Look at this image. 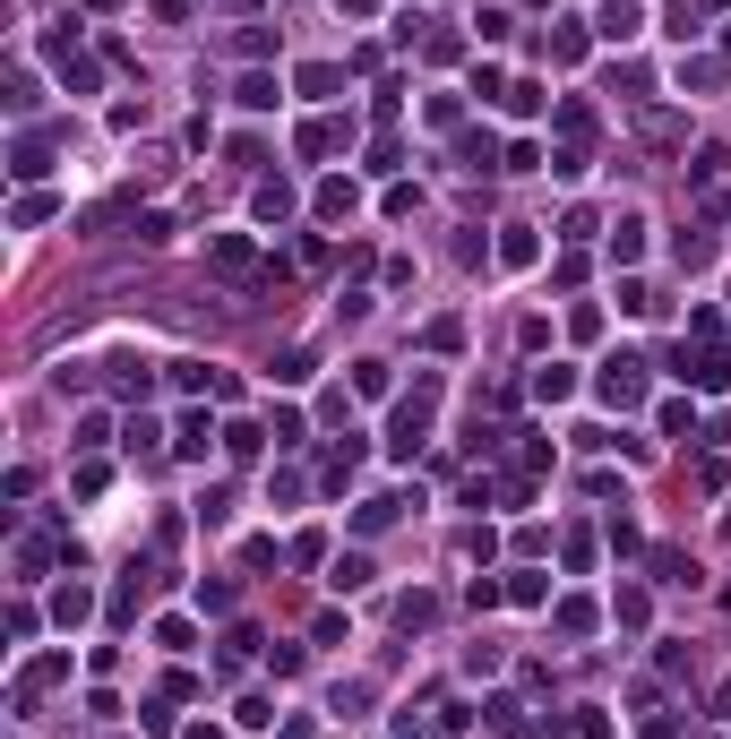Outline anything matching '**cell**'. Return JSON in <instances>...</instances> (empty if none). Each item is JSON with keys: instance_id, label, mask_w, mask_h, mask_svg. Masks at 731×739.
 Wrapping results in <instances>:
<instances>
[{"instance_id": "obj_11", "label": "cell", "mask_w": 731, "mask_h": 739, "mask_svg": "<svg viewBox=\"0 0 731 739\" xmlns=\"http://www.w3.org/2000/svg\"><path fill=\"white\" fill-rule=\"evenodd\" d=\"M224 447H233V456H241V465H250V456H258V447H267V430H258V422H233V430H224Z\"/></svg>"}, {"instance_id": "obj_12", "label": "cell", "mask_w": 731, "mask_h": 739, "mask_svg": "<svg viewBox=\"0 0 731 739\" xmlns=\"http://www.w3.org/2000/svg\"><path fill=\"white\" fill-rule=\"evenodd\" d=\"M645 250V215H620V233H611V258H637Z\"/></svg>"}, {"instance_id": "obj_13", "label": "cell", "mask_w": 731, "mask_h": 739, "mask_svg": "<svg viewBox=\"0 0 731 739\" xmlns=\"http://www.w3.org/2000/svg\"><path fill=\"white\" fill-rule=\"evenodd\" d=\"M594 628V602H559V636H585Z\"/></svg>"}, {"instance_id": "obj_15", "label": "cell", "mask_w": 731, "mask_h": 739, "mask_svg": "<svg viewBox=\"0 0 731 739\" xmlns=\"http://www.w3.org/2000/svg\"><path fill=\"white\" fill-rule=\"evenodd\" d=\"M499 258H508V267H525V258H534V233H525V224H508V241H499Z\"/></svg>"}, {"instance_id": "obj_8", "label": "cell", "mask_w": 731, "mask_h": 739, "mask_svg": "<svg viewBox=\"0 0 731 739\" xmlns=\"http://www.w3.org/2000/svg\"><path fill=\"white\" fill-rule=\"evenodd\" d=\"M336 147H344L336 121H310V129H301V155H336Z\"/></svg>"}, {"instance_id": "obj_4", "label": "cell", "mask_w": 731, "mask_h": 739, "mask_svg": "<svg viewBox=\"0 0 731 739\" xmlns=\"http://www.w3.org/2000/svg\"><path fill=\"white\" fill-rule=\"evenodd\" d=\"M637 0H602V35H611V43H628V35H637Z\"/></svg>"}, {"instance_id": "obj_1", "label": "cell", "mask_w": 731, "mask_h": 739, "mask_svg": "<svg viewBox=\"0 0 731 739\" xmlns=\"http://www.w3.org/2000/svg\"><path fill=\"white\" fill-rule=\"evenodd\" d=\"M602 404H645V361H611V370H602Z\"/></svg>"}, {"instance_id": "obj_16", "label": "cell", "mask_w": 731, "mask_h": 739, "mask_svg": "<svg viewBox=\"0 0 731 739\" xmlns=\"http://www.w3.org/2000/svg\"><path fill=\"white\" fill-rule=\"evenodd\" d=\"M9 172H18V181H35V172H43V138H18V164H9Z\"/></svg>"}, {"instance_id": "obj_2", "label": "cell", "mask_w": 731, "mask_h": 739, "mask_svg": "<svg viewBox=\"0 0 731 739\" xmlns=\"http://www.w3.org/2000/svg\"><path fill=\"white\" fill-rule=\"evenodd\" d=\"M207 267H215V275H258V250H250L241 233H215V241H207Z\"/></svg>"}, {"instance_id": "obj_10", "label": "cell", "mask_w": 731, "mask_h": 739, "mask_svg": "<svg viewBox=\"0 0 731 739\" xmlns=\"http://www.w3.org/2000/svg\"><path fill=\"white\" fill-rule=\"evenodd\" d=\"M319 215L336 224V215H353V181H319Z\"/></svg>"}, {"instance_id": "obj_14", "label": "cell", "mask_w": 731, "mask_h": 739, "mask_svg": "<svg viewBox=\"0 0 731 739\" xmlns=\"http://www.w3.org/2000/svg\"><path fill=\"white\" fill-rule=\"evenodd\" d=\"M336 86H344V69H327V61H319V69H301V95H336Z\"/></svg>"}, {"instance_id": "obj_6", "label": "cell", "mask_w": 731, "mask_h": 739, "mask_svg": "<svg viewBox=\"0 0 731 739\" xmlns=\"http://www.w3.org/2000/svg\"><path fill=\"white\" fill-rule=\"evenodd\" d=\"M534 396H542V404H568V396H577V379L551 361V370H534Z\"/></svg>"}, {"instance_id": "obj_9", "label": "cell", "mask_w": 731, "mask_h": 739, "mask_svg": "<svg viewBox=\"0 0 731 739\" xmlns=\"http://www.w3.org/2000/svg\"><path fill=\"white\" fill-rule=\"evenodd\" d=\"M284 215H293V190H284V181H267V190H258V224H284Z\"/></svg>"}, {"instance_id": "obj_18", "label": "cell", "mask_w": 731, "mask_h": 739, "mask_svg": "<svg viewBox=\"0 0 731 739\" xmlns=\"http://www.w3.org/2000/svg\"><path fill=\"white\" fill-rule=\"evenodd\" d=\"M714 705H723V722H731V688H723V697H714Z\"/></svg>"}, {"instance_id": "obj_17", "label": "cell", "mask_w": 731, "mask_h": 739, "mask_svg": "<svg viewBox=\"0 0 731 739\" xmlns=\"http://www.w3.org/2000/svg\"><path fill=\"white\" fill-rule=\"evenodd\" d=\"M344 9H353V18H370V9H379V0H344Z\"/></svg>"}, {"instance_id": "obj_5", "label": "cell", "mask_w": 731, "mask_h": 739, "mask_svg": "<svg viewBox=\"0 0 731 739\" xmlns=\"http://www.w3.org/2000/svg\"><path fill=\"white\" fill-rule=\"evenodd\" d=\"M207 439H215V422H207V413H181V430H172V447H181V456H207Z\"/></svg>"}, {"instance_id": "obj_7", "label": "cell", "mask_w": 731, "mask_h": 739, "mask_svg": "<svg viewBox=\"0 0 731 739\" xmlns=\"http://www.w3.org/2000/svg\"><path fill=\"white\" fill-rule=\"evenodd\" d=\"M327 585H336V593H353V585H370V559H362V550H344V559H336V576H327Z\"/></svg>"}, {"instance_id": "obj_3", "label": "cell", "mask_w": 731, "mask_h": 739, "mask_svg": "<svg viewBox=\"0 0 731 739\" xmlns=\"http://www.w3.org/2000/svg\"><path fill=\"white\" fill-rule=\"evenodd\" d=\"M233 104H241V112H276V78H267V69H250V78L233 86Z\"/></svg>"}]
</instances>
